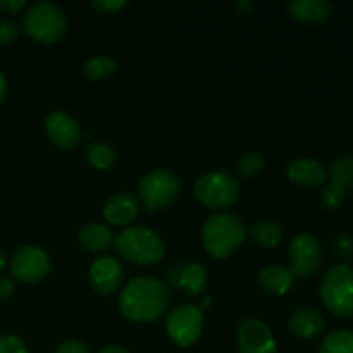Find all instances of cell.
I'll use <instances>...</instances> for the list:
<instances>
[{
    "mask_svg": "<svg viewBox=\"0 0 353 353\" xmlns=\"http://www.w3.org/2000/svg\"><path fill=\"white\" fill-rule=\"evenodd\" d=\"M171 293L159 279L138 276L131 279L119 295V312L131 323H155L168 310Z\"/></svg>",
    "mask_w": 353,
    "mask_h": 353,
    "instance_id": "6da1fadb",
    "label": "cell"
},
{
    "mask_svg": "<svg viewBox=\"0 0 353 353\" xmlns=\"http://www.w3.org/2000/svg\"><path fill=\"white\" fill-rule=\"evenodd\" d=\"M248 233L243 221L234 214H212L202 226V243L207 254L214 259H230L247 240Z\"/></svg>",
    "mask_w": 353,
    "mask_h": 353,
    "instance_id": "7a4b0ae2",
    "label": "cell"
},
{
    "mask_svg": "<svg viewBox=\"0 0 353 353\" xmlns=\"http://www.w3.org/2000/svg\"><path fill=\"white\" fill-rule=\"evenodd\" d=\"M114 248L123 261L137 265H154L162 261L165 245L154 230L131 226L114 238Z\"/></svg>",
    "mask_w": 353,
    "mask_h": 353,
    "instance_id": "3957f363",
    "label": "cell"
},
{
    "mask_svg": "<svg viewBox=\"0 0 353 353\" xmlns=\"http://www.w3.org/2000/svg\"><path fill=\"white\" fill-rule=\"evenodd\" d=\"M23 30L33 40L55 43L68 31V16L54 2H37L23 14Z\"/></svg>",
    "mask_w": 353,
    "mask_h": 353,
    "instance_id": "277c9868",
    "label": "cell"
},
{
    "mask_svg": "<svg viewBox=\"0 0 353 353\" xmlns=\"http://www.w3.org/2000/svg\"><path fill=\"white\" fill-rule=\"evenodd\" d=\"M193 193L207 209L226 210L240 199V183L228 171H209L199 176Z\"/></svg>",
    "mask_w": 353,
    "mask_h": 353,
    "instance_id": "5b68a950",
    "label": "cell"
},
{
    "mask_svg": "<svg viewBox=\"0 0 353 353\" xmlns=\"http://www.w3.org/2000/svg\"><path fill=\"white\" fill-rule=\"evenodd\" d=\"M321 299L333 316H353V268L338 264L324 274L319 285Z\"/></svg>",
    "mask_w": 353,
    "mask_h": 353,
    "instance_id": "8992f818",
    "label": "cell"
},
{
    "mask_svg": "<svg viewBox=\"0 0 353 353\" xmlns=\"http://www.w3.org/2000/svg\"><path fill=\"white\" fill-rule=\"evenodd\" d=\"M181 193V181L178 176L165 169H154L147 172L138 183V195L147 212L171 205Z\"/></svg>",
    "mask_w": 353,
    "mask_h": 353,
    "instance_id": "52a82bcc",
    "label": "cell"
},
{
    "mask_svg": "<svg viewBox=\"0 0 353 353\" xmlns=\"http://www.w3.org/2000/svg\"><path fill=\"white\" fill-rule=\"evenodd\" d=\"M203 314L193 303H179L165 317V331L172 343L181 348L193 347L202 336Z\"/></svg>",
    "mask_w": 353,
    "mask_h": 353,
    "instance_id": "ba28073f",
    "label": "cell"
},
{
    "mask_svg": "<svg viewBox=\"0 0 353 353\" xmlns=\"http://www.w3.org/2000/svg\"><path fill=\"white\" fill-rule=\"evenodd\" d=\"M323 265V248L309 231L295 234L290 243V268L293 278H312Z\"/></svg>",
    "mask_w": 353,
    "mask_h": 353,
    "instance_id": "9c48e42d",
    "label": "cell"
},
{
    "mask_svg": "<svg viewBox=\"0 0 353 353\" xmlns=\"http://www.w3.org/2000/svg\"><path fill=\"white\" fill-rule=\"evenodd\" d=\"M52 262L47 252L37 245H24L14 254L10 271L17 281L38 283L50 272Z\"/></svg>",
    "mask_w": 353,
    "mask_h": 353,
    "instance_id": "30bf717a",
    "label": "cell"
},
{
    "mask_svg": "<svg viewBox=\"0 0 353 353\" xmlns=\"http://www.w3.org/2000/svg\"><path fill=\"white\" fill-rule=\"evenodd\" d=\"M238 353H276L278 345H276L274 334L269 330V326L262 321L245 319L238 326L236 333Z\"/></svg>",
    "mask_w": 353,
    "mask_h": 353,
    "instance_id": "8fae6325",
    "label": "cell"
},
{
    "mask_svg": "<svg viewBox=\"0 0 353 353\" xmlns=\"http://www.w3.org/2000/svg\"><path fill=\"white\" fill-rule=\"evenodd\" d=\"M45 133L47 138L62 150H71L78 147L81 140V130L72 116L64 110H54L45 117Z\"/></svg>",
    "mask_w": 353,
    "mask_h": 353,
    "instance_id": "7c38bea8",
    "label": "cell"
},
{
    "mask_svg": "<svg viewBox=\"0 0 353 353\" xmlns=\"http://www.w3.org/2000/svg\"><path fill=\"white\" fill-rule=\"evenodd\" d=\"M90 285L99 295H114L124 279V269L114 257H100L90 265Z\"/></svg>",
    "mask_w": 353,
    "mask_h": 353,
    "instance_id": "4fadbf2b",
    "label": "cell"
},
{
    "mask_svg": "<svg viewBox=\"0 0 353 353\" xmlns=\"http://www.w3.org/2000/svg\"><path fill=\"white\" fill-rule=\"evenodd\" d=\"M140 212V202L130 192H119L110 195L102 207V216L112 226H128L137 219Z\"/></svg>",
    "mask_w": 353,
    "mask_h": 353,
    "instance_id": "5bb4252c",
    "label": "cell"
},
{
    "mask_svg": "<svg viewBox=\"0 0 353 353\" xmlns=\"http://www.w3.org/2000/svg\"><path fill=\"white\" fill-rule=\"evenodd\" d=\"M286 176L295 185L303 188H316L327 179V169L316 159L299 157L286 165Z\"/></svg>",
    "mask_w": 353,
    "mask_h": 353,
    "instance_id": "9a60e30c",
    "label": "cell"
},
{
    "mask_svg": "<svg viewBox=\"0 0 353 353\" xmlns=\"http://www.w3.org/2000/svg\"><path fill=\"white\" fill-rule=\"evenodd\" d=\"M326 321L324 316L317 309H310V307H302L292 312L288 317V330L293 336L300 338V340H310L323 333Z\"/></svg>",
    "mask_w": 353,
    "mask_h": 353,
    "instance_id": "2e32d148",
    "label": "cell"
},
{
    "mask_svg": "<svg viewBox=\"0 0 353 353\" xmlns=\"http://www.w3.org/2000/svg\"><path fill=\"white\" fill-rule=\"evenodd\" d=\"M334 7L330 0H292L288 12L303 23H324L331 17Z\"/></svg>",
    "mask_w": 353,
    "mask_h": 353,
    "instance_id": "e0dca14e",
    "label": "cell"
},
{
    "mask_svg": "<svg viewBox=\"0 0 353 353\" xmlns=\"http://www.w3.org/2000/svg\"><path fill=\"white\" fill-rule=\"evenodd\" d=\"M293 276L283 265H268L259 272V286L269 295H286L293 286Z\"/></svg>",
    "mask_w": 353,
    "mask_h": 353,
    "instance_id": "ac0fdd59",
    "label": "cell"
},
{
    "mask_svg": "<svg viewBox=\"0 0 353 353\" xmlns=\"http://www.w3.org/2000/svg\"><path fill=\"white\" fill-rule=\"evenodd\" d=\"M78 243L88 252H105L114 243L112 231L100 223H86L78 231Z\"/></svg>",
    "mask_w": 353,
    "mask_h": 353,
    "instance_id": "d6986e66",
    "label": "cell"
},
{
    "mask_svg": "<svg viewBox=\"0 0 353 353\" xmlns=\"http://www.w3.org/2000/svg\"><path fill=\"white\" fill-rule=\"evenodd\" d=\"M250 236L259 247L274 248L283 241V228L274 219H262L252 226Z\"/></svg>",
    "mask_w": 353,
    "mask_h": 353,
    "instance_id": "ffe728a7",
    "label": "cell"
},
{
    "mask_svg": "<svg viewBox=\"0 0 353 353\" xmlns=\"http://www.w3.org/2000/svg\"><path fill=\"white\" fill-rule=\"evenodd\" d=\"M207 271L200 262H188L179 276V286L190 296H195L205 288Z\"/></svg>",
    "mask_w": 353,
    "mask_h": 353,
    "instance_id": "44dd1931",
    "label": "cell"
},
{
    "mask_svg": "<svg viewBox=\"0 0 353 353\" xmlns=\"http://www.w3.org/2000/svg\"><path fill=\"white\" fill-rule=\"evenodd\" d=\"M85 159L93 169L107 171L116 162V152L105 141H92L85 148Z\"/></svg>",
    "mask_w": 353,
    "mask_h": 353,
    "instance_id": "7402d4cb",
    "label": "cell"
},
{
    "mask_svg": "<svg viewBox=\"0 0 353 353\" xmlns=\"http://www.w3.org/2000/svg\"><path fill=\"white\" fill-rule=\"evenodd\" d=\"M117 69V61L112 57H107V55H95V57H90L88 61L83 65V72L88 79L92 81H100V79L110 78V76L116 72Z\"/></svg>",
    "mask_w": 353,
    "mask_h": 353,
    "instance_id": "603a6c76",
    "label": "cell"
},
{
    "mask_svg": "<svg viewBox=\"0 0 353 353\" xmlns=\"http://www.w3.org/2000/svg\"><path fill=\"white\" fill-rule=\"evenodd\" d=\"M319 353H353V331L338 330L330 333L321 343Z\"/></svg>",
    "mask_w": 353,
    "mask_h": 353,
    "instance_id": "cb8c5ba5",
    "label": "cell"
},
{
    "mask_svg": "<svg viewBox=\"0 0 353 353\" xmlns=\"http://www.w3.org/2000/svg\"><path fill=\"white\" fill-rule=\"evenodd\" d=\"M330 183L340 186L345 192L353 188V157L345 155V157H340L331 165Z\"/></svg>",
    "mask_w": 353,
    "mask_h": 353,
    "instance_id": "d4e9b609",
    "label": "cell"
},
{
    "mask_svg": "<svg viewBox=\"0 0 353 353\" xmlns=\"http://www.w3.org/2000/svg\"><path fill=\"white\" fill-rule=\"evenodd\" d=\"M265 161H264V155L259 154V152L250 150V152H245L240 159H238V174L241 178H254L257 176L259 172L264 169Z\"/></svg>",
    "mask_w": 353,
    "mask_h": 353,
    "instance_id": "484cf974",
    "label": "cell"
},
{
    "mask_svg": "<svg viewBox=\"0 0 353 353\" xmlns=\"http://www.w3.org/2000/svg\"><path fill=\"white\" fill-rule=\"evenodd\" d=\"M343 200H345V190H341L340 186L333 185V183H330V185L323 190V193H321V202H323V205L330 210L338 209V207L343 203Z\"/></svg>",
    "mask_w": 353,
    "mask_h": 353,
    "instance_id": "4316f807",
    "label": "cell"
},
{
    "mask_svg": "<svg viewBox=\"0 0 353 353\" xmlns=\"http://www.w3.org/2000/svg\"><path fill=\"white\" fill-rule=\"evenodd\" d=\"M19 30L16 21L9 17H0V45H9L10 41L19 37Z\"/></svg>",
    "mask_w": 353,
    "mask_h": 353,
    "instance_id": "83f0119b",
    "label": "cell"
},
{
    "mask_svg": "<svg viewBox=\"0 0 353 353\" xmlns=\"http://www.w3.org/2000/svg\"><path fill=\"white\" fill-rule=\"evenodd\" d=\"M0 353H30L26 343L14 334L0 336Z\"/></svg>",
    "mask_w": 353,
    "mask_h": 353,
    "instance_id": "f1b7e54d",
    "label": "cell"
},
{
    "mask_svg": "<svg viewBox=\"0 0 353 353\" xmlns=\"http://www.w3.org/2000/svg\"><path fill=\"white\" fill-rule=\"evenodd\" d=\"M90 6L93 9H97L99 12L103 14H110V12H116V10L123 9L124 6H128V0H92Z\"/></svg>",
    "mask_w": 353,
    "mask_h": 353,
    "instance_id": "f546056e",
    "label": "cell"
},
{
    "mask_svg": "<svg viewBox=\"0 0 353 353\" xmlns=\"http://www.w3.org/2000/svg\"><path fill=\"white\" fill-rule=\"evenodd\" d=\"M55 353H90V348L85 343H81V341L68 340L59 345Z\"/></svg>",
    "mask_w": 353,
    "mask_h": 353,
    "instance_id": "4dcf8cb0",
    "label": "cell"
},
{
    "mask_svg": "<svg viewBox=\"0 0 353 353\" xmlns=\"http://www.w3.org/2000/svg\"><path fill=\"white\" fill-rule=\"evenodd\" d=\"M24 6V0H0V10L3 14H17Z\"/></svg>",
    "mask_w": 353,
    "mask_h": 353,
    "instance_id": "1f68e13d",
    "label": "cell"
},
{
    "mask_svg": "<svg viewBox=\"0 0 353 353\" xmlns=\"http://www.w3.org/2000/svg\"><path fill=\"white\" fill-rule=\"evenodd\" d=\"M14 293V281L10 278H0V300L9 299Z\"/></svg>",
    "mask_w": 353,
    "mask_h": 353,
    "instance_id": "d6a6232c",
    "label": "cell"
},
{
    "mask_svg": "<svg viewBox=\"0 0 353 353\" xmlns=\"http://www.w3.org/2000/svg\"><path fill=\"white\" fill-rule=\"evenodd\" d=\"M234 9H236V12L241 14V16H248V14L255 9V3L252 2V0H236V2H234Z\"/></svg>",
    "mask_w": 353,
    "mask_h": 353,
    "instance_id": "836d02e7",
    "label": "cell"
},
{
    "mask_svg": "<svg viewBox=\"0 0 353 353\" xmlns=\"http://www.w3.org/2000/svg\"><path fill=\"white\" fill-rule=\"evenodd\" d=\"M97 353H131V352L123 347H117V345H109V347H103L102 350H99Z\"/></svg>",
    "mask_w": 353,
    "mask_h": 353,
    "instance_id": "e575fe53",
    "label": "cell"
},
{
    "mask_svg": "<svg viewBox=\"0 0 353 353\" xmlns=\"http://www.w3.org/2000/svg\"><path fill=\"white\" fill-rule=\"evenodd\" d=\"M6 97H7V79L6 76L2 74V71H0V103L6 100Z\"/></svg>",
    "mask_w": 353,
    "mask_h": 353,
    "instance_id": "d590c367",
    "label": "cell"
},
{
    "mask_svg": "<svg viewBox=\"0 0 353 353\" xmlns=\"http://www.w3.org/2000/svg\"><path fill=\"white\" fill-rule=\"evenodd\" d=\"M7 264V259H6V254L2 252V248H0V272L3 271V268H6Z\"/></svg>",
    "mask_w": 353,
    "mask_h": 353,
    "instance_id": "8d00e7d4",
    "label": "cell"
}]
</instances>
